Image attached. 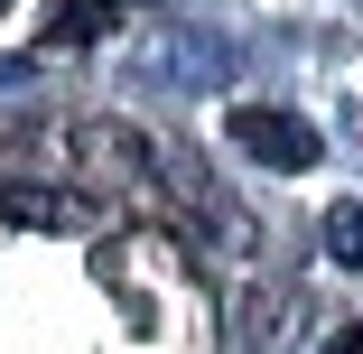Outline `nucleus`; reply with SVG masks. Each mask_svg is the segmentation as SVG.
Masks as SVG:
<instances>
[{
    "label": "nucleus",
    "instance_id": "f03ea898",
    "mask_svg": "<svg viewBox=\"0 0 363 354\" xmlns=\"http://www.w3.org/2000/svg\"><path fill=\"white\" fill-rule=\"evenodd\" d=\"M0 215L10 224H84V205L56 196V187H0Z\"/></svg>",
    "mask_w": 363,
    "mask_h": 354
},
{
    "label": "nucleus",
    "instance_id": "7ed1b4c3",
    "mask_svg": "<svg viewBox=\"0 0 363 354\" xmlns=\"http://www.w3.org/2000/svg\"><path fill=\"white\" fill-rule=\"evenodd\" d=\"M326 252H335V261H354V270H363V215H335V224H326Z\"/></svg>",
    "mask_w": 363,
    "mask_h": 354
},
{
    "label": "nucleus",
    "instance_id": "20e7f679",
    "mask_svg": "<svg viewBox=\"0 0 363 354\" xmlns=\"http://www.w3.org/2000/svg\"><path fill=\"white\" fill-rule=\"evenodd\" d=\"M326 354H363V317H354V326H335V336H326Z\"/></svg>",
    "mask_w": 363,
    "mask_h": 354
},
{
    "label": "nucleus",
    "instance_id": "f257e3e1",
    "mask_svg": "<svg viewBox=\"0 0 363 354\" xmlns=\"http://www.w3.org/2000/svg\"><path fill=\"white\" fill-rule=\"evenodd\" d=\"M233 140H242L252 159H270V168H308L317 159V131L298 112H270V103H242L233 112Z\"/></svg>",
    "mask_w": 363,
    "mask_h": 354
}]
</instances>
